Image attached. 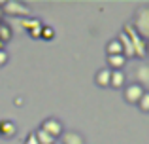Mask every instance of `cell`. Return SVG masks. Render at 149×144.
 <instances>
[{"label": "cell", "mask_w": 149, "mask_h": 144, "mask_svg": "<svg viewBox=\"0 0 149 144\" xmlns=\"http://www.w3.org/2000/svg\"><path fill=\"white\" fill-rule=\"evenodd\" d=\"M132 29L143 38L149 40V6H140L134 13V23H130Z\"/></svg>", "instance_id": "7a4b0ae2"}, {"label": "cell", "mask_w": 149, "mask_h": 144, "mask_svg": "<svg viewBox=\"0 0 149 144\" xmlns=\"http://www.w3.org/2000/svg\"><path fill=\"white\" fill-rule=\"evenodd\" d=\"M40 38H44V40H53L55 38V30L51 29V27H42V34H40Z\"/></svg>", "instance_id": "ac0fdd59"}, {"label": "cell", "mask_w": 149, "mask_h": 144, "mask_svg": "<svg viewBox=\"0 0 149 144\" xmlns=\"http://www.w3.org/2000/svg\"><path fill=\"white\" fill-rule=\"evenodd\" d=\"M4 15H11V17H29L30 15V8L23 2L17 0H6V2H0Z\"/></svg>", "instance_id": "3957f363"}, {"label": "cell", "mask_w": 149, "mask_h": 144, "mask_svg": "<svg viewBox=\"0 0 149 144\" xmlns=\"http://www.w3.org/2000/svg\"><path fill=\"white\" fill-rule=\"evenodd\" d=\"M11 38H13V29H11V25L0 21V42L6 44V42L11 40Z\"/></svg>", "instance_id": "4fadbf2b"}, {"label": "cell", "mask_w": 149, "mask_h": 144, "mask_svg": "<svg viewBox=\"0 0 149 144\" xmlns=\"http://www.w3.org/2000/svg\"><path fill=\"white\" fill-rule=\"evenodd\" d=\"M42 27H44V25H42ZM42 27H38V29H32V30H29L30 38H40V34H42Z\"/></svg>", "instance_id": "44dd1931"}, {"label": "cell", "mask_w": 149, "mask_h": 144, "mask_svg": "<svg viewBox=\"0 0 149 144\" xmlns=\"http://www.w3.org/2000/svg\"><path fill=\"white\" fill-rule=\"evenodd\" d=\"M2 15H4V13H2V8H0V21H2Z\"/></svg>", "instance_id": "7402d4cb"}, {"label": "cell", "mask_w": 149, "mask_h": 144, "mask_svg": "<svg viewBox=\"0 0 149 144\" xmlns=\"http://www.w3.org/2000/svg\"><path fill=\"white\" fill-rule=\"evenodd\" d=\"M146 93V89L142 87L140 84H127L123 87V97H125V100H127L128 104H138V100L142 99V95Z\"/></svg>", "instance_id": "277c9868"}, {"label": "cell", "mask_w": 149, "mask_h": 144, "mask_svg": "<svg viewBox=\"0 0 149 144\" xmlns=\"http://www.w3.org/2000/svg\"><path fill=\"white\" fill-rule=\"evenodd\" d=\"M125 81H127V76H125L123 70H111V76H109V87H113V89L125 87Z\"/></svg>", "instance_id": "30bf717a"}, {"label": "cell", "mask_w": 149, "mask_h": 144, "mask_svg": "<svg viewBox=\"0 0 149 144\" xmlns=\"http://www.w3.org/2000/svg\"><path fill=\"white\" fill-rule=\"evenodd\" d=\"M55 144H61V142H55Z\"/></svg>", "instance_id": "d4e9b609"}, {"label": "cell", "mask_w": 149, "mask_h": 144, "mask_svg": "<svg viewBox=\"0 0 149 144\" xmlns=\"http://www.w3.org/2000/svg\"><path fill=\"white\" fill-rule=\"evenodd\" d=\"M136 84H140L143 89L149 87V65H140L136 68Z\"/></svg>", "instance_id": "9c48e42d"}, {"label": "cell", "mask_w": 149, "mask_h": 144, "mask_svg": "<svg viewBox=\"0 0 149 144\" xmlns=\"http://www.w3.org/2000/svg\"><path fill=\"white\" fill-rule=\"evenodd\" d=\"M121 32H125L128 36V40H130V44H132V49H134V57H138V59H146V57H147V42L143 40L134 29H132L130 23H127Z\"/></svg>", "instance_id": "6da1fadb"}, {"label": "cell", "mask_w": 149, "mask_h": 144, "mask_svg": "<svg viewBox=\"0 0 149 144\" xmlns=\"http://www.w3.org/2000/svg\"><path fill=\"white\" fill-rule=\"evenodd\" d=\"M40 129L45 131V133H47L49 137H53L55 140H57V138L61 137L62 133H64V127H62V123L58 122L57 118H47V119H44V122H42V125H40Z\"/></svg>", "instance_id": "5b68a950"}, {"label": "cell", "mask_w": 149, "mask_h": 144, "mask_svg": "<svg viewBox=\"0 0 149 144\" xmlns=\"http://www.w3.org/2000/svg\"><path fill=\"white\" fill-rule=\"evenodd\" d=\"M0 49H4V44H2V42H0Z\"/></svg>", "instance_id": "cb8c5ba5"}, {"label": "cell", "mask_w": 149, "mask_h": 144, "mask_svg": "<svg viewBox=\"0 0 149 144\" xmlns=\"http://www.w3.org/2000/svg\"><path fill=\"white\" fill-rule=\"evenodd\" d=\"M61 144H85V138L77 131H64L61 135Z\"/></svg>", "instance_id": "ba28073f"}, {"label": "cell", "mask_w": 149, "mask_h": 144, "mask_svg": "<svg viewBox=\"0 0 149 144\" xmlns=\"http://www.w3.org/2000/svg\"><path fill=\"white\" fill-rule=\"evenodd\" d=\"M25 144H38V138H36V135H34V133L26 135V138H25Z\"/></svg>", "instance_id": "ffe728a7"}, {"label": "cell", "mask_w": 149, "mask_h": 144, "mask_svg": "<svg viewBox=\"0 0 149 144\" xmlns=\"http://www.w3.org/2000/svg\"><path fill=\"white\" fill-rule=\"evenodd\" d=\"M117 40H119V44H121V51H123V57H125V59L134 57V49H132V44H130V40H128L127 34H125V32H119Z\"/></svg>", "instance_id": "8992f818"}, {"label": "cell", "mask_w": 149, "mask_h": 144, "mask_svg": "<svg viewBox=\"0 0 149 144\" xmlns=\"http://www.w3.org/2000/svg\"><path fill=\"white\" fill-rule=\"evenodd\" d=\"M127 65V59L123 55H109L108 57V67L109 70H121V68Z\"/></svg>", "instance_id": "7c38bea8"}, {"label": "cell", "mask_w": 149, "mask_h": 144, "mask_svg": "<svg viewBox=\"0 0 149 144\" xmlns=\"http://www.w3.org/2000/svg\"><path fill=\"white\" fill-rule=\"evenodd\" d=\"M138 108L142 112H146V114H149V91H146L142 95V99L138 100Z\"/></svg>", "instance_id": "e0dca14e"}, {"label": "cell", "mask_w": 149, "mask_h": 144, "mask_svg": "<svg viewBox=\"0 0 149 144\" xmlns=\"http://www.w3.org/2000/svg\"><path fill=\"white\" fill-rule=\"evenodd\" d=\"M109 76H111V70L109 68H100L95 76V81L98 87H109Z\"/></svg>", "instance_id": "8fae6325"}, {"label": "cell", "mask_w": 149, "mask_h": 144, "mask_svg": "<svg viewBox=\"0 0 149 144\" xmlns=\"http://www.w3.org/2000/svg\"><path fill=\"white\" fill-rule=\"evenodd\" d=\"M42 25H44V23H42L40 19H36V17H32V19L26 17V19H23V21H21V27H23V29H26V30L38 29V27H42Z\"/></svg>", "instance_id": "2e32d148"}, {"label": "cell", "mask_w": 149, "mask_h": 144, "mask_svg": "<svg viewBox=\"0 0 149 144\" xmlns=\"http://www.w3.org/2000/svg\"><path fill=\"white\" fill-rule=\"evenodd\" d=\"M147 55H149V40H147Z\"/></svg>", "instance_id": "603a6c76"}, {"label": "cell", "mask_w": 149, "mask_h": 144, "mask_svg": "<svg viewBox=\"0 0 149 144\" xmlns=\"http://www.w3.org/2000/svg\"><path fill=\"white\" fill-rule=\"evenodd\" d=\"M106 53H108V57L109 55H123V51H121V44H119L117 38H113V40L108 42V46H106Z\"/></svg>", "instance_id": "5bb4252c"}, {"label": "cell", "mask_w": 149, "mask_h": 144, "mask_svg": "<svg viewBox=\"0 0 149 144\" xmlns=\"http://www.w3.org/2000/svg\"><path fill=\"white\" fill-rule=\"evenodd\" d=\"M8 63V51L6 49H0V68Z\"/></svg>", "instance_id": "d6986e66"}, {"label": "cell", "mask_w": 149, "mask_h": 144, "mask_svg": "<svg viewBox=\"0 0 149 144\" xmlns=\"http://www.w3.org/2000/svg\"><path fill=\"white\" fill-rule=\"evenodd\" d=\"M34 135H36V138H38V144H55L57 142L53 137H49V135L45 133V131H42V129L34 131Z\"/></svg>", "instance_id": "9a60e30c"}, {"label": "cell", "mask_w": 149, "mask_h": 144, "mask_svg": "<svg viewBox=\"0 0 149 144\" xmlns=\"http://www.w3.org/2000/svg\"><path fill=\"white\" fill-rule=\"evenodd\" d=\"M15 133H17V125H15L11 119H2V122H0V137L11 138Z\"/></svg>", "instance_id": "52a82bcc"}]
</instances>
